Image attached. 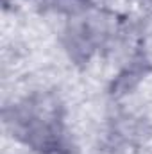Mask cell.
<instances>
[{
	"instance_id": "cell-1",
	"label": "cell",
	"mask_w": 152,
	"mask_h": 154,
	"mask_svg": "<svg viewBox=\"0 0 152 154\" xmlns=\"http://www.w3.org/2000/svg\"><path fill=\"white\" fill-rule=\"evenodd\" d=\"M5 124L13 136L39 154H65L68 136L61 106L50 95H29L5 109Z\"/></svg>"
},
{
	"instance_id": "cell-2",
	"label": "cell",
	"mask_w": 152,
	"mask_h": 154,
	"mask_svg": "<svg viewBox=\"0 0 152 154\" xmlns=\"http://www.w3.org/2000/svg\"><path fill=\"white\" fill-rule=\"evenodd\" d=\"M118 32L120 25L113 13L90 5L70 16L63 32L65 50L72 61L90 63L113 45Z\"/></svg>"
}]
</instances>
